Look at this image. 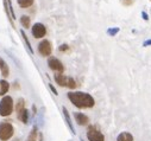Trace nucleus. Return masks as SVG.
Returning a JSON list of instances; mask_svg holds the SVG:
<instances>
[{
	"instance_id": "nucleus-13",
	"label": "nucleus",
	"mask_w": 151,
	"mask_h": 141,
	"mask_svg": "<svg viewBox=\"0 0 151 141\" xmlns=\"http://www.w3.org/2000/svg\"><path fill=\"white\" fill-rule=\"evenodd\" d=\"M18 119L23 122V123H27V120H29V112L24 108L23 110L18 112Z\"/></svg>"
},
{
	"instance_id": "nucleus-20",
	"label": "nucleus",
	"mask_w": 151,
	"mask_h": 141,
	"mask_svg": "<svg viewBox=\"0 0 151 141\" xmlns=\"http://www.w3.org/2000/svg\"><path fill=\"white\" fill-rule=\"evenodd\" d=\"M120 3H122L124 6H131V5H133L134 0H120Z\"/></svg>"
},
{
	"instance_id": "nucleus-5",
	"label": "nucleus",
	"mask_w": 151,
	"mask_h": 141,
	"mask_svg": "<svg viewBox=\"0 0 151 141\" xmlns=\"http://www.w3.org/2000/svg\"><path fill=\"white\" fill-rule=\"evenodd\" d=\"M45 33H47V28L43 24L41 23H36L33 26H32V36L35 38H43L45 36Z\"/></svg>"
},
{
	"instance_id": "nucleus-3",
	"label": "nucleus",
	"mask_w": 151,
	"mask_h": 141,
	"mask_svg": "<svg viewBox=\"0 0 151 141\" xmlns=\"http://www.w3.org/2000/svg\"><path fill=\"white\" fill-rule=\"evenodd\" d=\"M55 81L61 87H67L69 89H75V88H76V82L74 81V78L64 76L62 74H56L55 75Z\"/></svg>"
},
{
	"instance_id": "nucleus-19",
	"label": "nucleus",
	"mask_w": 151,
	"mask_h": 141,
	"mask_svg": "<svg viewBox=\"0 0 151 141\" xmlns=\"http://www.w3.org/2000/svg\"><path fill=\"white\" fill-rule=\"evenodd\" d=\"M23 109H24V100L23 98H19L18 104H17V112H20Z\"/></svg>"
},
{
	"instance_id": "nucleus-17",
	"label": "nucleus",
	"mask_w": 151,
	"mask_h": 141,
	"mask_svg": "<svg viewBox=\"0 0 151 141\" xmlns=\"http://www.w3.org/2000/svg\"><path fill=\"white\" fill-rule=\"evenodd\" d=\"M20 23H22V25L24 27H26V28L30 27V18L27 16H22L20 17Z\"/></svg>"
},
{
	"instance_id": "nucleus-10",
	"label": "nucleus",
	"mask_w": 151,
	"mask_h": 141,
	"mask_svg": "<svg viewBox=\"0 0 151 141\" xmlns=\"http://www.w3.org/2000/svg\"><path fill=\"white\" fill-rule=\"evenodd\" d=\"M0 71H1V74H3L4 77H7L10 75V68H9L7 63L1 57H0Z\"/></svg>"
},
{
	"instance_id": "nucleus-15",
	"label": "nucleus",
	"mask_w": 151,
	"mask_h": 141,
	"mask_svg": "<svg viewBox=\"0 0 151 141\" xmlns=\"http://www.w3.org/2000/svg\"><path fill=\"white\" fill-rule=\"evenodd\" d=\"M20 33H22V37H23V39H24V42H25V44H26V46H27L29 51L31 52V55H33V50H32V48H31V44H30V42H29L27 37H26V34H25V32H24V31L22 30V31H20Z\"/></svg>"
},
{
	"instance_id": "nucleus-2",
	"label": "nucleus",
	"mask_w": 151,
	"mask_h": 141,
	"mask_svg": "<svg viewBox=\"0 0 151 141\" xmlns=\"http://www.w3.org/2000/svg\"><path fill=\"white\" fill-rule=\"evenodd\" d=\"M13 110V100L10 96L3 97V100L0 101V115L1 116H9L11 115Z\"/></svg>"
},
{
	"instance_id": "nucleus-1",
	"label": "nucleus",
	"mask_w": 151,
	"mask_h": 141,
	"mask_svg": "<svg viewBox=\"0 0 151 141\" xmlns=\"http://www.w3.org/2000/svg\"><path fill=\"white\" fill-rule=\"evenodd\" d=\"M68 98L70 100V102L78 107L80 109L83 108H92L94 107L95 101L93 98L92 95L87 94V93H82V91H73L68 94Z\"/></svg>"
},
{
	"instance_id": "nucleus-4",
	"label": "nucleus",
	"mask_w": 151,
	"mask_h": 141,
	"mask_svg": "<svg viewBox=\"0 0 151 141\" xmlns=\"http://www.w3.org/2000/svg\"><path fill=\"white\" fill-rule=\"evenodd\" d=\"M13 126L9 122H3L0 125V140L7 141L13 135Z\"/></svg>"
},
{
	"instance_id": "nucleus-8",
	"label": "nucleus",
	"mask_w": 151,
	"mask_h": 141,
	"mask_svg": "<svg viewBox=\"0 0 151 141\" xmlns=\"http://www.w3.org/2000/svg\"><path fill=\"white\" fill-rule=\"evenodd\" d=\"M38 51L42 56H50L51 51H52V48H51V43L49 41H43L40 43L38 45Z\"/></svg>"
},
{
	"instance_id": "nucleus-16",
	"label": "nucleus",
	"mask_w": 151,
	"mask_h": 141,
	"mask_svg": "<svg viewBox=\"0 0 151 141\" xmlns=\"http://www.w3.org/2000/svg\"><path fill=\"white\" fill-rule=\"evenodd\" d=\"M33 4V0H18V5L20 7H30Z\"/></svg>"
},
{
	"instance_id": "nucleus-24",
	"label": "nucleus",
	"mask_w": 151,
	"mask_h": 141,
	"mask_svg": "<svg viewBox=\"0 0 151 141\" xmlns=\"http://www.w3.org/2000/svg\"><path fill=\"white\" fill-rule=\"evenodd\" d=\"M142 16H143V19H144V20H149V16H147L145 12H142Z\"/></svg>"
},
{
	"instance_id": "nucleus-21",
	"label": "nucleus",
	"mask_w": 151,
	"mask_h": 141,
	"mask_svg": "<svg viewBox=\"0 0 151 141\" xmlns=\"http://www.w3.org/2000/svg\"><path fill=\"white\" fill-rule=\"evenodd\" d=\"M118 32H119V28H118V27H116V28H109V30L107 31V33L111 34V36H114V34H117Z\"/></svg>"
},
{
	"instance_id": "nucleus-12",
	"label": "nucleus",
	"mask_w": 151,
	"mask_h": 141,
	"mask_svg": "<svg viewBox=\"0 0 151 141\" xmlns=\"http://www.w3.org/2000/svg\"><path fill=\"white\" fill-rule=\"evenodd\" d=\"M9 89H10V84H9L7 81H5V80L0 81V95H1V96L5 95L9 91Z\"/></svg>"
},
{
	"instance_id": "nucleus-18",
	"label": "nucleus",
	"mask_w": 151,
	"mask_h": 141,
	"mask_svg": "<svg viewBox=\"0 0 151 141\" xmlns=\"http://www.w3.org/2000/svg\"><path fill=\"white\" fill-rule=\"evenodd\" d=\"M36 136H37V128H33L26 141H36Z\"/></svg>"
},
{
	"instance_id": "nucleus-11",
	"label": "nucleus",
	"mask_w": 151,
	"mask_h": 141,
	"mask_svg": "<svg viewBox=\"0 0 151 141\" xmlns=\"http://www.w3.org/2000/svg\"><path fill=\"white\" fill-rule=\"evenodd\" d=\"M117 141H133V136H132V134H130L127 132H124V133H120L118 135Z\"/></svg>"
},
{
	"instance_id": "nucleus-23",
	"label": "nucleus",
	"mask_w": 151,
	"mask_h": 141,
	"mask_svg": "<svg viewBox=\"0 0 151 141\" xmlns=\"http://www.w3.org/2000/svg\"><path fill=\"white\" fill-rule=\"evenodd\" d=\"M49 87H50V89H51V90H52V93H54V94H55V95H57V90H56V89H55V88H54V85H52V84H51V83H50V84H49Z\"/></svg>"
},
{
	"instance_id": "nucleus-6",
	"label": "nucleus",
	"mask_w": 151,
	"mask_h": 141,
	"mask_svg": "<svg viewBox=\"0 0 151 141\" xmlns=\"http://www.w3.org/2000/svg\"><path fill=\"white\" fill-rule=\"evenodd\" d=\"M87 137H88L89 141H105L104 134L100 130L95 129L94 127H91L89 128V130L87 133Z\"/></svg>"
},
{
	"instance_id": "nucleus-9",
	"label": "nucleus",
	"mask_w": 151,
	"mask_h": 141,
	"mask_svg": "<svg viewBox=\"0 0 151 141\" xmlns=\"http://www.w3.org/2000/svg\"><path fill=\"white\" fill-rule=\"evenodd\" d=\"M74 118H75V121H76L78 125H80V126H86L89 122L88 116L82 114V113H74Z\"/></svg>"
},
{
	"instance_id": "nucleus-7",
	"label": "nucleus",
	"mask_w": 151,
	"mask_h": 141,
	"mask_svg": "<svg viewBox=\"0 0 151 141\" xmlns=\"http://www.w3.org/2000/svg\"><path fill=\"white\" fill-rule=\"evenodd\" d=\"M48 64H49V66H50V69H52L54 71H57L58 74H62L63 73V64L61 63V61L60 59H57V58H55V57H50L49 59H48Z\"/></svg>"
},
{
	"instance_id": "nucleus-14",
	"label": "nucleus",
	"mask_w": 151,
	"mask_h": 141,
	"mask_svg": "<svg viewBox=\"0 0 151 141\" xmlns=\"http://www.w3.org/2000/svg\"><path fill=\"white\" fill-rule=\"evenodd\" d=\"M63 114H64L65 121H67V123H68V126H69L71 133L74 134V133H75V129H74V127H73V125H71V122H70V116H69V114H68V110H67V108H64V107H63Z\"/></svg>"
},
{
	"instance_id": "nucleus-25",
	"label": "nucleus",
	"mask_w": 151,
	"mask_h": 141,
	"mask_svg": "<svg viewBox=\"0 0 151 141\" xmlns=\"http://www.w3.org/2000/svg\"><path fill=\"white\" fill-rule=\"evenodd\" d=\"M144 46H147V45H151V41H146L144 44H143Z\"/></svg>"
},
{
	"instance_id": "nucleus-22",
	"label": "nucleus",
	"mask_w": 151,
	"mask_h": 141,
	"mask_svg": "<svg viewBox=\"0 0 151 141\" xmlns=\"http://www.w3.org/2000/svg\"><path fill=\"white\" fill-rule=\"evenodd\" d=\"M68 49H69V46H68L67 44H63V45H61V46L58 48V50H60V51H67Z\"/></svg>"
}]
</instances>
